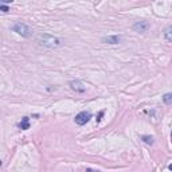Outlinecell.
I'll use <instances>...</instances> for the list:
<instances>
[{
  "instance_id": "1",
  "label": "cell",
  "mask_w": 172,
  "mask_h": 172,
  "mask_svg": "<svg viewBox=\"0 0 172 172\" xmlns=\"http://www.w3.org/2000/svg\"><path fill=\"white\" fill-rule=\"evenodd\" d=\"M38 42L40 46H45V47H58V46L62 45V40L57 38V36H52L50 34H43V35L38 36Z\"/></svg>"
},
{
  "instance_id": "2",
  "label": "cell",
  "mask_w": 172,
  "mask_h": 172,
  "mask_svg": "<svg viewBox=\"0 0 172 172\" xmlns=\"http://www.w3.org/2000/svg\"><path fill=\"white\" fill-rule=\"evenodd\" d=\"M12 30H14L15 32H18L19 35H22V36H26V38L32 34V31H31L30 27L27 26L26 23H22V22H18V23H15L14 26H12Z\"/></svg>"
},
{
  "instance_id": "3",
  "label": "cell",
  "mask_w": 172,
  "mask_h": 172,
  "mask_svg": "<svg viewBox=\"0 0 172 172\" xmlns=\"http://www.w3.org/2000/svg\"><path fill=\"white\" fill-rule=\"evenodd\" d=\"M90 118H92L90 112H81V113H78L76 116V123L78 125H85L90 121Z\"/></svg>"
},
{
  "instance_id": "4",
  "label": "cell",
  "mask_w": 172,
  "mask_h": 172,
  "mask_svg": "<svg viewBox=\"0 0 172 172\" xmlns=\"http://www.w3.org/2000/svg\"><path fill=\"white\" fill-rule=\"evenodd\" d=\"M148 29H149V24L147 22H139V23H136L133 26V30L139 31V32H147Z\"/></svg>"
},
{
  "instance_id": "5",
  "label": "cell",
  "mask_w": 172,
  "mask_h": 172,
  "mask_svg": "<svg viewBox=\"0 0 172 172\" xmlns=\"http://www.w3.org/2000/svg\"><path fill=\"white\" fill-rule=\"evenodd\" d=\"M70 86H71V89L76 90V92H78V93H83V92H85V86H83L79 81H71Z\"/></svg>"
},
{
  "instance_id": "6",
  "label": "cell",
  "mask_w": 172,
  "mask_h": 172,
  "mask_svg": "<svg viewBox=\"0 0 172 172\" xmlns=\"http://www.w3.org/2000/svg\"><path fill=\"white\" fill-rule=\"evenodd\" d=\"M19 128L22 130L30 129V118L29 117H23V118H22V121L19 123Z\"/></svg>"
},
{
  "instance_id": "7",
  "label": "cell",
  "mask_w": 172,
  "mask_h": 172,
  "mask_svg": "<svg viewBox=\"0 0 172 172\" xmlns=\"http://www.w3.org/2000/svg\"><path fill=\"white\" fill-rule=\"evenodd\" d=\"M121 36H118V35H116V36H108V38H104V42H108V43H110V45H117V43H120L121 42Z\"/></svg>"
},
{
  "instance_id": "8",
  "label": "cell",
  "mask_w": 172,
  "mask_h": 172,
  "mask_svg": "<svg viewBox=\"0 0 172 172\" xmlns=\"http://www.w3.org/2000/svg\"><path fill=\"white\" fill-rule=\"evenodd\" d=\"M164 38L167 42H172V27H168V29L164 31Z\"/></svg>"
},
{
  "instance_id": "9",
  "label": "cell",
  "mask_w": 172,
  "mask_h": 172,
  "mask_svg": "<svg viewBox=\"0 0 172 172\" xmlns=\"http://www.w3.org/2000/svg\"><path fill=\"white\" fill-rule=\"evenodd\" d=\"M163 101H164V104L171 105V104H172V93H168V94H165L164 97H163Z\"/></svg>"
},
{
  "instance_id": "10",
  "label": "cell",
  "mask_w": 172,
  "mask_h": 172,
  "mask_svg": "<svg viewBox=\"0 0 172 172\" xmlns=\"http://www.w3.org/2000/svg\"><path fill=\"white\" fill-rule=\"evenodd\" d=\"M141 139H143L144 143L149 144V145H152V144H153V137H152V136H143Z\"/></svg>"
},
{
  "instance_id": "11",
  "label": "cell",
  "mask_w": 172,
  "mask_h": 172,
  "mask_svg": "<svg viewBox=\"0 0 172 172\" xmlns=\"http://www.w3.org/2000/svg\"><path fill=\"white\" fill-rule=\"evenodd\" d=\"M2 11H3V12H4V14H7V12H8V11H10V10H8V7H7V5H4V4H2Z\"/></svg>"
},
{
  "instance_id": "12",
  "label": "cell",
  "mask_w": 172,
  "mask_h": 172,
  "mask_svg": "<svg viewBox=\"0 0 172 172\" xmlns=\"http://www.w3.org/2000/svg\"><path fill=\"white\" fill-rule=\"evenodd\" d=\"M102 116H104V112H101V113H99L98 118H97V123H99V121H101V117H102Z\"/></svg>"
},
{
  "instance_id": "13",
  "label": "cell",
  "mask_w": 172,
  "mask_h": 172,
  "mask_svg": "<svg viewBox=\"0 0 172 172\" xmlns=\"http://www.w3.org/2000/svg\"><path fill=\"white\" fill-rule=\"evenodd\" d=\"M12 2H14V0H2L3 4H4V3H12Z\"/></svg>"
},
{
  "instance_id": "14",
  "label": "cell",
  "mask_w": 172,
  "mask_h": 172,
  "mask_svg": "<svg viewBox=\"0 0 172 172\" xmlns=\"http://www.w3.org/2000/svg\"><path fill=\"white\" fill-rule=\"evenodd\" d=\"M168 170H171V171H172V164H171V165H168Z\"/></svg>"
},
{
  "instance_id": "15",
  "label": "cell",
  "mask_w": 172,
  "mask_h": 172,
  "mask_svg": "<svg viewBox=\"0 0 172 172\" xmlns=\"http://www.w3.org/2000/svg\"><path fill=\"white\" fill-rule=\"evenodd\" d=\"M171 140H172V133H171Z\"/></svg>"
}]
</instances>
